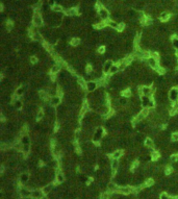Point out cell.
Returning <instances> with one entry per match:
<instances>
[{
	"instance_id": "ba28073f",
	"label": "cell",
	"mask_w": 178,
	"mask_h": 199,
	"mask_svg": "<svg viewBox=\"0 0 178 199\" xmlns=\"http://www.w3.org/2000/svg\"><path fill=\"white\" fill-rule=\"evenodd\" d=\"M147 63H148V67H150V68H152V69H154V70L158 67V60L152 58V56H150V58L147 60Z\"/></svg>"
},
{
	"instance_id": "f35d334b",
	"label": "cell",
	"mask_w": 178,
	"mask_h": 199,
	"mask_svg": "<svg viewBox=\"0 0 178 199\" xmlns=\"http://www.w3.org/2000/svg\"><path fill=\"white\" fill-rule=\"evenodd\" d=\"M124 29H125V24H124V23H119V27H118V29H117V31L122 32Z\"/></svg>"
},
{
	"instance_id": "7dc6e473",
	"label": "cell",
	"mask_w": 178,
	"mask_h": 199,
	"mask_svg": "<svg viewBox=\"0 0 178 199\" xmlns=\"http://www.w3.org/2000/svg\"><path fill=\"white\" fill-rule=\"evenodd\" d=\"M171 159H172L173 162H177V161H178V153H176V154H173V155L171 156Z\"/></svg>"
},
{
	"instance_id": "5b68a950",
	"label": "cell",
	"mask_w": 178,
	"mask_h": 199,
	"mask_svg": "<svg viewBox=\"0 0 178 199\" xmlns=\"http://www.w3.org/2000/svg\"><path fill=\"white\" fill-rule=\"evenodd\" d=\"M98 16L100 18V20L102 21H107L109 18V12L108 9H106L105 7H102L100 11H98Z\"/></svg>"
},
{
	"instance_id": "9a60e30c",
	"label": "cell",
	"mask_w": 178,
	"mask_h": 199,
	"mask_svg": "<svg viewBox=\"0 0 178 199\" xmlns=\"http://www.w3.org/2000/svg\"><path fill=\"white\" fill-rule=\"evenodd\" d=\"M25 90L26 88L24 87V86H21V87H19L17 90H16V92H15V95L17 96V97H20V96H22L25 93Z\"/></svg>"
},
{
	"instance_id": "74e56055",
	"label": "cell",
	"mask_w": 178,
	"mask_h": 199,
	"mask_svg": "<svg viewBox=\"0 0 178 199\" xmlns=\"http://www.w3.org/2000/svg\"><path fill=\"white\" fill-rule=\"evenodd\" d=\"M56 180H58V182H64V180H65V178H64V176L62 173H58V176H56Z\"/></svg>"
},
{
	"instance_id": "d6a6232c",
	"label": "cell",
	"mask_w": 178,
	"mask_h": 199,
	"mask_svg": "<svg viewBox=\"0 0 178 199\" xmlns=\"http://www.w3.org/2000/svg\"><path fill=\"white\" fill-rule=\"evenodd\" d=\"M171 140L173 142H178V133L177 131H174V133L171 135Z\"/></svg>"
},
{
	"instance_id": "7c38bea8",
	"label": "cell",
	"mask_w": 178,
	"mask_h": 199,
	"mask_svg": "<svg viewBox=\"0 0 178 199\" xmlns=\"http://www.w3.org/2000/svg\"><path fill=\"white\" fill-rule=\"evenodd\" d=\"M170 17H171V15H170V13H168V12H163L161 15H159V20L163 21V22H166V21L170 20Z\"/></svg>"
},
{
	"instance_id": "277c9868",
	"label": "cell",
	"mask_w": 178,
	"mask_h": 199,
	"mask_svg": "<svg viewBox=\"0 0 178 199\" xmlns=\"http://www.w3.org/2000/svg\"><path fill=\"white\" fill-rule=\"evenodd\" d=\"M169 100L171 102H176L178 101V89L173 88L169 91Z\"/></svg>"
},
{
	"instance_id": "4316f807",
	"label": "cell",
	"mask_w": 178,
	"mask_h": 199,
	"mask_svg": "<svg viewBox=\"0 0 178 199\" xmlns=\"http://www.w3.org/2000/svg\"><path fill=\"white\" fill-rule=\"evenodd\" d=\"M70 44L72 46H78V45H80V39L79 38H73V39H71Z\"/></svg>"
},
{
	"instance_id": "30bf717a",
	"label": "cell",
	"mask_w": 178,
	"mask_h": 199,
	"mask_svg": "<svg viewBox=\"0 0 178 199\" xmlns=\"http://www.w3.org/2000/svg\"><path fill=\"white\" fill-rule=\"evenodd\" d=\"M65 14H66L67 16H69V17H75V16H77V14H78V9H76V7H71V9H69L67 12H65Z\"/></svg>"
},
{
	"instance_id": "9c48e42d",
	"label": "cell",
	"mask_w": 178,
	"mask_h": 199,
	"mask_svg": "<svg viewBox=\"0 0 178 199\" xmlns=\"http://www.w3.org/2000/svg\"><path fill=\"white\" fill-rule=\"evenodd\" d=\"M60 101H62V97L60 96H53L51 99H50V105L51 107H58L60 104Z\"/></svg>"
},
{
	"instance_id": "4fadbf2b",
	"label": "cell",
	"mask_w": 178,
	"mask_h": 199,
	"mask_svg": "<svg viewBox=\"0 0 178 199\" xmlns=\"http://www.w3.org/2000/svg\"><path fill=\"white\" fill-rule=\"evenodd\" d=\"M60 68H62V66H60L58 64H54V65L50 68V73H51V74H58L60 71Z\"/></svg>"
},
{
	"instance_id": "603a6c76",
	"label": "cell",
	"mask_w": 178,
	"mask_h": 199,
	"mask_svg": "<svg viewBox=\"0 0 178 199\" xmlns=\"http://www.w3.org/2000/svg\"><path fill=\"white\" fill-rule=\"evenodd\" d=\"M122 96L126 97V98H130L132 96V91L130 89H126L122 91Z\"/></svg>"
},
{
	"instance_id": "3957f363",
	"label": "cell",
	"mask_w": 178,
	"mask_h": 199,
	"mask_svg": "<svg viewBox=\"0 0 178 199\" xmlns=\"http://www.w3.org/2000/svg\"><path fill=\"white\" fill-rule=\"evenodd\" d=\"M139 93L142 96H148V97H150V96L153 95V90L149 86H143L142 88L139 89Z\"/></svg>"
},
{
	"instance_id": "d4e9b609",
	"label": "cell",
	"mask_w": 178,
	"mask_h": 199,
	"mask_svg": "<svg viewBox=\"0 0 178 199\" xmlns=\"http://www.w3.org/2000/svg\"><path fill=\"white\" fill-rule=\"evenodd\" d=\"M145 146H147V147H149V148H152L153 146H154V142H153L152 139H150V138L145 139Z\"/></svg>"
},
{
	"instance_id": "4dcf8cb0",
	"label": "cell",
	"mask_w": 178,
	"mask_h": 199,
	"mask_svg": "<svg viewBox=\"0 0 178 199\" xmlns=\"http://www.w3.org/2000/svg\"><path fill=\"white\" fill-rule=\"evenodd\" d=\"M44 118V112L43 110H39L37 113V120H41Z\"/></svg>"
},
{
	"instance_id": "d590c367",
	"label": "cell",
	"mask_w": 178,
	"mask_h": 199,
	"mask_svg": "<svg viewBox=\"0 0 178 199\" xmlns=\"http://www.w3.org/2000/svg\"><path fill=\"white\" fill-rule=\"evenodd\" d=\"M13 27H14V24H13L12 21L9 20L7 22H6V28H7V30H12Z\"/></svg>"
},
{
	"instance_id": "8d00e7d4",
	"label": "cell",
	"mask_w": 178,
	"mask_h": 199,
	"mask_svg": "<svg viewBox=\"0 0 178 199\" xmlns=\"http://www.w3.org/2000/svg\"><path fill=\"white\" fill-rule=\"evenodd\" d=\"M153 184H154V180H153L152 178H150L148 179V180H146V182H145V187H150V186H152Z\"/></svg>"
},
{
	"instance_id": "ab89813d",
	"label": "cell",
	"mask_w": 178,
	"mask_h": 199,
	"mask_svg": "<svg viewBox=\"0 0 178 199\" xmlns=\"http://www.w3.org/2000/svg\"><path fill=\"white\" fill-rule=\"evenodd\" d=\"M28 180V174H22L21 175V182H27Z\"/></svg>"
},
{
	"instance_id": "e0dca14e",
	"label": "cell",
	"mask_w": 178,
	"mask_h": 199,
	"mask_svg": "<svg viewBox=\"0 0 178 199\" xmlns=\"http://www.w3.org/2000/svg\"><path fill=\"white\" fill-rule=\"evenodd\" d=\"M132 189L131 187H122L120 188V189H118V191L120 192V193H123V194H129L132 192Z\"/></svg>"
},
{
	"instance_id": "cb8c5ba5",
	"label": "cell",
	"mask_w": 178,
	"mask_h": 199,
	"mask_svg": "<svg viewBox=\"0 0 178 199\" xmlns=\"http://www.w3.org/2000/svg\"><path fill=\"white\" fill-rule=\"evenodd\" d=\"M76 82H77L79 86H81V87H86V79L82 77V76H78L77 78H76Z\"/></svg>"
},
{
	"instance_id": "2e32d148",
	"label": "cell",
	"mask_w": 178,
	"mask_h": 199,
	"mask_svg": "<svg viewBox=\"0 0 178 199\" xmlns=\"http://www.w3.org/2000/svg\"><path fill=\"white\" fill-rule=\"evenodd\" d=\"M171 44H172L173 48L178 52V38L175 37V36H173L171 38Z\"/></svg>"
},
{
	"instance_id": "7bdbcfd3",
	"label": "cell",
	"mask_w": 178,
	"mask_h": 199,
	"mask_svg": "<svg viewBox=\"0 0 178 199\" xmlns=\"http://www.w3.org/2000/svg\"><path fill=\"white\" fill-rule=\"evenodd\" d=\"M105 50H106V47L105 46H100L98 48V52H99V53H104Z\"/></svg>"
},
{
	"instance_id": "e575fe53",
	"label": "cell",
	"mask_w": 178,
	"mask_h": 199,
	"mask_svg": "<svg viewBox=\"0 0 178 199\" xmlns=\"http://www.w3.org/2000/svg\"><path fill=\"white\" fill-rule=\"evenodd\" d=\"M29 149H30V146H29V144L23 145V147H22V151H23L24 153H28Z\"/></svg>"
},
{
	"instance_id": "6da1fadb",
	"label": "cell",
	"mask_w": 178,
	"mask_h": 199,
	"mask_svg": "<svg viewBox=\"0 0 178 199\" xmlns=\"http://www.w3.org/2000/svg\"><path fill=\"white\" fill-rule=\"evenodd\" d=\"M104 136V128L103 127H97L95 130V133H93V143L97 145L100 140L103 138Z\"/></svg>"
},
{
	"instance_id": "83f0119b",
	"label": "cell",
	"mask_w": 178,
	"mask_h": 199,
	"mask_svg": "<svg viewBox=\"0 0 178 199\" xmlns=\"http://www.w3.org/2000/svg\"><path fill=\"white\" fill-rule=\"evenodd\" d=\"M128 98H126V97H124V96H122L120 99H119V102H120V105H122V107H125V105H127V103H128V100H127Z\"/></svg>"
},
{
	"instance_id": "836d02e7",
	"label": "cell",
	"mask_w": 178,
	"mask_h": 199,
	"mask_svg": "<svg viewBox=\"0 0 178 199\" xmlns=\"http://www.w3.org/2000/svg\"><path fill=\"white\" fill-rule=\"evenodd\" d=\"M151 157H152V159H158V157H159V153L157 152V151H151Z\"/></svg>"
},
{
	"instance_id": "bcb514c9",
	"label": "cell",
	"mask_w": 178,
	"mask_h": 199,
	"mask_svg": "<svg viewBox=\"0 0 178 199\" xmlns=\"http://www.w3.org/2000/svg\"><path fill=\"white\" fill-rule=\"evenodd\" d=\"M172 171H173V169L171 167H167L166 168V171H165V172H166L167 175H170V174L172 173Z\"/></svg>"
},
{
	"instance_id": "8992f818",
	"label": "cell",
	"mask_w": 178,
	"mask_h": 199,
	"mask_svg": "<svg viewBox=\"0 0 178 199\" xmlns=\"http://www.w3.org/2000/svg\"><path fill=\"white\" fill-rule=\"evenodd\" d=\"M97 87H98V84L96 82L95 80H89L86 84V91H88V92H90V93L95 92L96 90H97Z\"/></svg>"
},
{
	"instance_id": "ffe728a7",
	"label": "cell",
	"mask_w": 178,
	"mask_h": 199,
	"mask_svg": "<svg viewBox=\"0 0 178 199\" xmlns=\"http://www.w3.org/2000/svg\"><path fill=\"white\" fill-rule=\"evenodd\" d=\"M119 71H120V69H119V66H118V65H116V64H114V65H112V67L110 68V70H109L108 74L109 75H115V74H117Z\"/></svg>"
},
{
	"instance_id": "d6986e66",
	"label": "cell",
	"mask_w": 178,
	"mask_h": 199,
	"mask_svg": "<svg viewBox=\"0 0 178 199\" xmlns=\"http://www.w3.org/2000/svg\"><path fill=\"white\" fill-rule=\"evenodd\" d=\"M118 166H119L118 159H112V175H115L116 171H117V169H118Z\"/></svg>"
},
{
	"instance_id": "7a4b0ae2",
	"label": "cell",
	"mask_w": 178,
	"mask_h": 199,
	"mask_svg": "<svg viewBox=\"0 0 178 199\" xmlns=\"http://www.w3.org/2000/svg\"><path fill=\"white\" fill-rule=\"evenodd\" d=\"M32 23L33 25L37 26V27H41L43 25V19H42V16L40 15L39 11H35V14H33V17H32Z\"/></svg>"
},
{
	"instance_id": "60d3db41",
	"label": "cell",
	"mask_w": 178,
	"mask_h": 199,
	"mask_svg": "<svg viewBox=\"0 0 178 199\" xmlns=\"http://www.w3.org/2000/svg\"><path fill=\"white\" fill-rule=\"evenodd\" d=\"M37 62H39V58H37V56H33V55H32L31 58H30V63L31 64H37Z\"/></svg>"
},
{
	"instance_id": "ee69618b",
	"label": "cell",
	"mask_w": 178,
	"mask_h": 199,
	"mask_svg": "<svg viewBox=\"0 0 178 199\" xmlns=\"http://www.w3.org/2000/svg\"><path fill=\"white\" fill-rule=\"evenodd\" d=\"M50 190H51V187H50V186H47V187H45L43 189V193L44 194L49 193V192H50Z\"/></svg>"
},
{
	"instance_id": "44dd1931",
	"label": "cell",
	"mask_w": 178,
	"mask_h": 199,
	"mask_svg": "<svg viewBox=\"0 0 178 199\" xmlns=\"http://www.w3.org/2000/svg\"><path fill=\"white\" fill-rule=\"evenodd\" d=\"M31 39L33 40V42H41V41L43 40V37H42V34L40 32H35V35L32 36Z\"/></svg>"
},
{
	"instance_id": "5bb4252c",
	"label": "cell",
	"mask_w": 178,
	"mask_h": 199,
	"mask_svg": "<svg viewBox=\"0 0 178 199\" xmlns=\"http://www.w3.org/2000/svg\"><path fill=\"white\" fill-rule=\"evenodd\" d=\"M106 22H107V25H108L109 28L116 29V30L118 29V27H119L118 22H116V21H114V20H107Z\"/></svg>"
},
{
	"instance_id": "f6af8a7d",
	"label": "cell",
	"mask_w": 178,
	"mask_h": 199,
	"mask_svg": "<svg viewBox=\"0 0 178 199\" xmlns=\"http://www.w3.org/2000/svg\"><path fill=\"white\" fill-rule=\"evenodd\" d=\"M21 194H22V195H23V196H29V195H30V193H29V191L28 190H22L21 191Z\"/></svg>"
},
{
	"instance_id": "b9f144b4",
	"label": "cell",
	"mask_w": 178,
	"mask_h": 199,
	"mask_svg": "<svg viewBox=\"0 0 178 199\" xmlns=\"http://www.w3.org/2000/svg\"><path fill=\"white\" fill-rule=\"evenodd\" d=\"M109 198V195H108V193H102L100 195V199H108Z\"/></svg>"
},
{
	"instance_id": "f546056e",
	"label": "cell",
	"mask_w": 178,
	"mask_h": 199,
	"mask_svg": "<svg viewBox=\"0 0 178 199\" xmlns=\"http://www.w3.org/2000/svg\"><path fill=\"white\" fill-rule=\"evenodd\" d=\"M29 141H30V139H29L28 136H23L22 140H21V143H22V145H26L29 144Z\"/></svg>"
},
{
	"instance_id": "7402d4cb",
	"label": "cell",
	"mask_w": 178,
	"mask_h": 199,
	"mask_svg": "<svg viewBox=\"0 0 178 199\" xmlns=\"http://www.w3.org/2000/svg\"><path fill=\"white\" fill-rule=\"evenodd\" d=\"M14 107L16 110H21L23 107V102L21 100H19V99H16L14 101Z\"/></svg>"
},
{
	"instance_id": "f1b7e54d",
	"label": "cell",
	"mask_w": 178,
	"mask_h": 199,
	"mask_svg": "<svg viewBox=\"0 0 178 199\" xmlns=\"http://www.w3.org/2000/svg\"><path fill=\"white\" fill-rule=\"evenodd\" d=\"M118 66H119V69H120V71H123V70H125L126 69V67L128 66L126 63L124 61H122V62H120V63L118 64Z\"/></svg>"
},
{
	"instance_id": "1f68e13d",
	"label": "cell",
	"mask_w": 178,
	"mask_h": 199,
	"mask_svg": "<svg viewBox=\"0 0 178 199\" xmlns=\"http://www.w3.org/2000/svg\"><path fill=\"white\" fill-rule=\"evenodd\" d=\"M32 196L35 197V198H39V199H42V192L40 191H35L33 193L31 194Z\"/></svg>"
},
{
	"instance_id": "ac0fdd59",
	"label": "cell",
	"mask_w": 178,
	"mask_h": 199,
	"mask_svg": "<svg viewBox=\"0 0 178 199\" xmlns=\"http://www.w3.org/2000/svg\"><path fill=\"white\" fill-rule=\"evenodd\" d=\"M122 155H123V151H122V150H115V151L112 153V159H119Z\"/></svg>"
},
{
	"instance_id": "c3c4849f",
	"label": "cell",
	"mask_w": 178,
	"mask_h": 199,
	"mask_svg": "<svg viewBox=\"0 0 178 199\" xmlns=\"http://www.w3.org/2000/svg\"><path fill=\"white\" fill-rule=\"evenodd\" d=\"M161 199H169V198H168V196H167L166 194H161Z\"/></svg>"
},
{
	"instance_id": "8fae6325",
	"label": "cell",
	"mask_w": 178,
	"mask_h": 199,
	"mask_svg": "<svg viewBox=\"0 0 178 199\" xmlns=\"http://www.w3.org/2000/svg\"><path fill=\"white\" fill-rule=\"evenodd\" d=\"M142 107H149V102H150V97L148 96H142Z\"/></svg>"
},
{
	"instance_id": "484cf974",
	"label": "cell",
	"mask_w": 178,
	"mask_h": 199,
	"mask_svg": "<svg viewBox=\"0 0 178 199\" xmlns=\"http://www.w3.org/2000/svg\"><path fill=\"white\" fill-rule=\"evenodd\" d=\"M52 9L56 13H64L63 6L60 5V4H54V5H52Z\"/></svg>"
},
{
	"instance_id": "52a82bcc",
	"label": "cell",
	"mask_w": 178,
	"mask_h": 199,
	"mask_svg": "<svg viewBox=\"0 0 178 199\" xmlns=\"http://www.w3.org/2000/svg\"><path fill=\"white\" fill-rule=\"evenodd\" d=\"M114 64L115 63H114L112 60H107V61H105V63L103 64V67H102V71H103L104 74H108L109 70H110V68L112 67Z\"/></svg>"
}]
</instances>
